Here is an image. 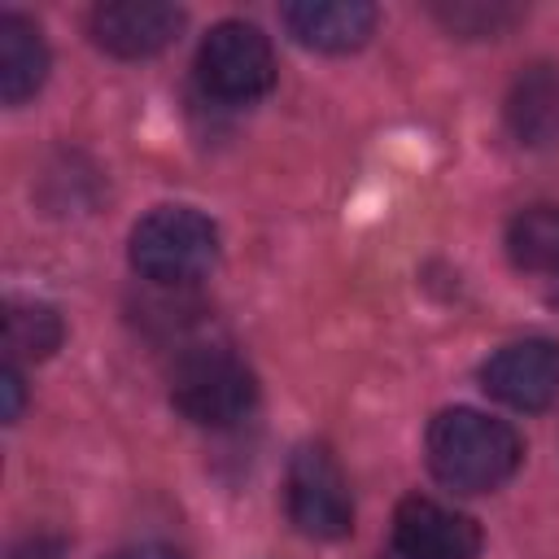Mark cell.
I'll return each instance as SVG.
<instances>
[{
	"mask_svg": "<svg viewBox=\"0 0 559 559\" xmlns=\"http://www.w3.org/2000/svg\"><path fill=\"white\" fill-rule=\"evenodd\" d=\"M197 83L223 105H253L275 87V48L271 39L240 17H227L205 31L197 48Z\"/></svg>",
	"mask_w": 559,
	"mask_h": 559,
	"instance_id": "277c9868",
	"label": "cell"
},
{
	"mask_svg": "<svg viewBox=\"0 0 559 559\" xmlns=\"http://www.w3.org/2000/svg\"><path fill=\"white\" fill-rule=\"evenodd\" d=\"M0 397H4L0 419H4V424H17V415H22V406H26V380H22L17 362H4V371H0Z\"/></svg>",
	"mask_w": 559,
	"mask_h": 559,
	"instance_id": "9a60e30c",
	"label": "cell"
},
{
	"mask_svg": "<svg viewBox=\"0 0 559 559\" xmlns=\"http://www.w3.org/2000/svg\"><path fill=\"white\" fill-rule=\"evenodd\" d=\"M393 546L402 559H476L480 524L437 498L411 493L393 511Z\"/></svg>",
	"mask_w": 559,
	"mask_h": 559,
	"instance_id": "ba28073f",
	"label": "cell"
},
{
	"mask_svg": "<svg viewBox=\"0 0 559 559\" xmlns=\"http://www.w3.org/2000/svg\"><path fill=\"white\" fill-rule=\"evenodd\" d=\"M480 389L511 411H546L559 402V341L524 336L493 349L480 367Z\"/></svg>",
	"mask_w": 559,
	"mask_h": 559,
	"instance_id": "8992f818",
	"label": "cell"
},
{
	"mask_svg": "<svg viewBox=\"0 0 559 559\" xmlns=\"http://www.w3.org/2000/svg\"><path fill=\"white\" fill-rule=\"evenodd\" d=\"M183 22L188 13L166 0H109L92 9L87 31L100 52L118 61H144V57L166 52L179 39Z\"/></svg>",
	"mask_w": 559,
	"mask_h": 559,
	"instance_id": "52a82bcc",
	"label": "cell"
},
{
	"mask_svg": "<svg viewBox=\"0 0 559 559\" xmlns=\"http://www.w3.org/2000/svg\"><path fill=\"white\" fill-rule=\"evenodd\" d=\"M66 323L48 301H9L4 306V349L9 362H44L61 349Z\"/></svg>",
	"mask_w": 559,
	"mask_h": 559,
	"instance_id": "4fadbf2b",
	"label": "cell"
},
{
	"mask_svg": "<svg viewBox=\"0 0 559 559\" xmlns=\"http://www.w3.org/2000/svg\"><path fill=\"white\" fill-rule=\"evenodd\" d=\"M61 555H66V542H61V537H52V533L22 537V542L9 550V559H61Z\"/></svg>",
	"mask_w": 559,
	"mask_h": 559,
	"instance_id": "2e32d148",
	"label": "cell"
},
{
	"mask_svg": "<svg viewBox=\"0 0 559 559\" xmlns=\"http://www.w3.org/2000/svg\"><path fill=\"white\" fill-rule=\"evenodd\" d=\"M432 17L459 39H498L524 13L507 0H441V4H432Z\"/></svg>",
	"mask_w": 559,
	"mask_h": 559,
	"instance_id": "5bb4252c",
	"label": "cell"
},
{
	"mask_svg": "<svg viewBox=\"0 0 559 559\" xmlns=\"http://www.w3.org/2000/svg\"><path fill=\"white\" fill-rule=\"evenodd\" d=\"M507 258L520 271L559 275V205H524L507 223Z\"/></svg>",
	"mask_w": 559,
	"mask_h": 559,
	"instance_id": "7c38bea8",
	"label": "cell"
},
{
	"mask_svg": "<svg viewBox=\"0 0 559 559\" xmlns=\"http://www.w3.org/2000/svg\"><path fill=\"white\" fill-rule=\"evenodd\" d=\"M284 511L301 537L336 542L354 528V498L341 463L328 445L306 441L293 450L284 472Z\"/></svg>",
	"mask_w": 559,
	"mask_h": 559,
	"instance_id": "5b68a950",
	"label": "cell"
},
{
	"mask_svg": "<svg viewBox=\"0 0 559 559\" xmlns=\"http://www.w3.org/2000/svg\"><path fill=\"white\" fill-rule=\"evenodd\" d=\"M280 17L301 48L328 52V57L362 48L380 22L376 4H367V0H293V4H284Z\"/></svg>",
	"mask_w": 559,
	"mask_h": 559,
	"instance_id": "9c48e42d",
	"label": "cell"
},
{
	"mask_svg": "<svg viewBox=\"0 0 559 559\" xmlns=\"http://www.w3.org/2000/svg\"><path fill=\"white\" fill-rule=\"evenodd\" d=\"M424 454H428V472L445 489L489 493L520 472L524 441L498 415H485L476 406H445L428 419Z\"/></svg>",
	"mask_w": 559,
	"mask_h": 559,
	"instance_id": "6da1fadb",
	"label": "cell"
},
{
	"mask_svg": "<svg viewBox=\"0 0 559 559\" xmlns=\"http://www.w3.org/2000/svg\"><path fill=\"white\" fill-rule=\"evenodd\" d=\"M127 258L148 284L183 288L218 262V227L192 205H157L131 227Z\"/></svg>",
	"mask_w": 559,
	"mask_h": 559,
	"instance_id": "7a4b0ae2",
	"label": "cell"
},
{
	"mask_svg": "<svg viewBox=\"0 0 559 559\" xmlns=\"http://www.w3.org/2000/svg\"><path fill=\"white\" fill-rule=\"evenodd\" d=\"M109 559H188V555L179 546H170V542H135V546L114 550Z\"/></svg>",
	"mask_w": 559,
	"mask_h": 559,
	"instance_id": "e0dca14e",
	"label": "cell"
},
{
	"mask_svg": "<svg viewBox=\"0 0 559 559\" xmlns=\"http://www.w3.org/2000/svg\"><path fill=\"white\" fill-rule=\"evenodd\" d=\"M48 44L39 26L22 13H0V100L22 105L31 100L48 79Z\"/></svg>",
	"mask_w": 559,
	"mask_h": 559,
	"instance_id": "8fae6325",
	"label": "cell"
},
{
	"mask_svg": "<svg viewBox=\"0 0 559 559\" xmlns=\"http://www.w3.org/2000/svg\"><path fill=\"white\" fill-rule=\"evenodd\" d=\"M507 127L524 148L559 144V66L537 61L515 74L507 92Z\"/></svg>",
	"mask_w": 559,
	"mask_h": 559,
	"instance_id": "30bf717a",
	"label": "cell"
},
{
	"mask_svg": "<svg viewBox=\"0 0 559 559\" xmlns=\"http://www.w3.org/2000/svg\"><path fill=\"white\" fill-rule=\"evenodd\" d=\"M170 406L197 428H236L258 406V376L227 345H188L170 367Z\"/></svg>",
	"mask_w": 559,
	"mask_h": 559,
	"instance_id": "3957f363",
	"label": "cell"
}]
</instances>
